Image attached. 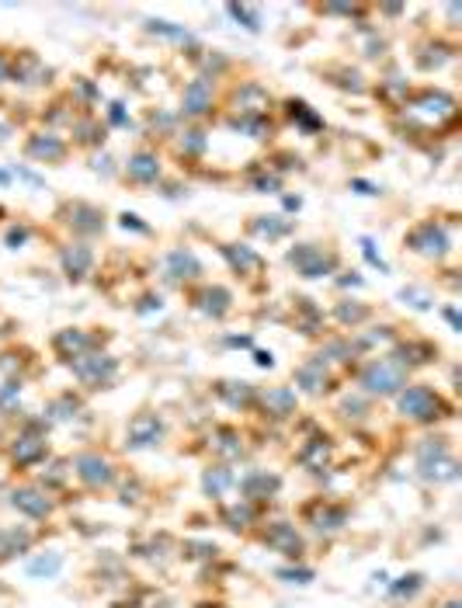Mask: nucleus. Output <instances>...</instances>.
Listing matches in <instances>:
<instances>
[{"label": "nucleus", "instance_id": "obj_1", "mask_svg": "<svg viewBox=\"0 0 462 608\" xmlns=\"http://www.w3.org/2000/svg\"><path fill=\"white\" fill-rule=\"evenodd\" d=\"M414 470L424 483L445 487V483L459 480V459L452 456L445 438H424V442L414 449Z\"/></svg>", "mask_w": 462, "mask_h": 608}, {"label": "nucleus", "instance_id": "obj_2", "mask_svg": "<svg viewBox=\"0 0 462 608\" xmlns=\"http://www.w3.org/2000/svg\"><path fill=\"white\" fill-rule=\"evenodd\" d=\"M396 410L410 424H435L452 414V407L442 400V393H435L431 386H403L396 393Z\"/></svg>", "mask_w": 462, "mask_h": 608}, {"label": "nucleus", "instance_id": "obj_3", "mask_svg": "<svg viewBox=\"0 0 462 608\" xmlns=\"http://www.w3.org/2000/svg\"><path fill=\"white\" fill-rule=\"evenodd\" d=\"M46 459H49V438L42 421L25 424V428L7 442V463H11L14 470H32V466H42Z\"/></svg>", "mask_w": 462, "mask_h": 608}, {"label": "nucleus", "instance_id": "obj_4", "mask_svg": "<svg viewBox=\"0 0 462 608\" xmlns=\"http://www.w3.org/2000/svg\"><path fill=\"white\" fill-rule=\"evenodd\" d=\"M70 470H73V476H77L80 487L91 490V494H105V490H112L115 480H119L115 463L108 456H101L98 449L77 452V456L70 459Z\"/></svg>", "mask_w": 462, "mask_h": 608}, {"label": "nucleus", "instance_id": "obj_5", "mask_svg": "<svg viewBox=\"0 0 462 608\" xmlns=\"http://www.w3.org/2000/svg\"><path fill=\"white\" fill-rule=\"evenodd\" d=\"M299 518H303V525H310V532H317V536H337V532H344V525H348L351 511L348 504L334 501V497H313V501H306L303 508H299Z\"/></svg>", "mask_w": 462, "mask_h": 608}, {"label": "nucleus", "instance_id": "obj_6", "mask_svg": "<svg viewBox=\"0 0 462 608\" xmlns=\"http://www.w3.org/2000/svg\"><path fill=\"white\" fill-rule=\"evenodd\" d=\"M358 386H365L372 397H396L407 386V369L396 358H372L358 376Z\"/></svg>", "mask_w": 462, "mask_h": 608}, {"label": "nucleus", "instance_id": "obj_7", "mask_svg": "<svg viewBox=\"0 0 462 608\" xmlns=\"http://www.w3.org/2000/svg\"><path fill=\"white\" fill-rule=\"evenodd\" d=\"M7 504L28 522H49L56 515V497L39 483H14L7 490Z\"/></svg>", "mask_w": 462, "mask_h": 608}, {"label": "nucleus", "instance_id": "obj_8", "mask_svg": "<svg viewBox=\"0 0 462 608\" xmlns=\"http://www.w3.org/2000/svg\"><path fill=\"white\" fill-rule=\"evenodd\" d=\"M258 539H261L264 549H271V553L285 556V560H292V563H303V556H306V536L299 532L296 522L275 518V522L261 525Z\"/></svg>", "mask_w": 462, "mask_h": 608}, {"label": "nucleus", "instance_id": "obj_9", "mask_svg": "<svg viewBox=\"0 0 462 608\" xmlns=\"http://www.w3.org/2000/svg\"><path fill=\"white\" fill-rule=\"evenodd\" d=\"M456 115V98L445 91H421L407 101V119L410 122H421L428 129H438Z\"/></svg>", "mask_w": 462, "mask_h": 608}, {"label": "nucleus", "instance_id": "obj_10", "mask_svg": "<svg viewBox=\"0 0 462 608\" xmlns=\"http://www.w3.org/2000/svg\"><path fill=\"white\" fill-rule=\"evenodd\" d=\"M167 435V424L157 410H139V414L129 417L126 424V445L132 452H143V449H157Z\"/></svg>", "mask_w": 462, "mask_h": 608}, {"label": "nucleus", "instance_id": "obj_11", "mask_svg": "<svg viewBox=\"0 0 462 608\" xmlns=\"http://www.w3.org/2000/svg\"><path fill=\"white\" fill-rule=\"evenodd\" d=\"M70 369L73 376L84 386H91V390H105V386H112V379L119 376V362H115L112 355H98V351H87V355L73 358Z\"/></svg>", "mask_w": 462, "mask_h": 608}, {"label": "nucleus", "instance_id": "obj_12", "mask_svg": "<svg viewBox=\"0 0 462 608\" xmlns=\"http://www.w3.org/2000/svg\"><path fill=\"white\" fill-rule=\"evenodd\" d=\"M289 265L296 268V275H303V278H324L334 271L337 258L330 251H324L320 244H296L289 251Z\"/></svg>", "mask_w": 462, "mask_h": 608}, {"label": "nucleus", "instance_id": "obj_13", "mask_svg": "<svg viewBox=\"0 0 462 608\" xmlns=\"http://www.w3.org/2000/svg\"><path fill=\"white\" fill-rule=\"evenodd\" d=\"M237 490H240V501L268 504L271 497H278V490H282V476L271 470H251L237 480Z\"/></svg>", "mask_w": 462, "mask_h": 608}, {"label": "nucleus", "instance_id": "obj_14", "mask_svg": "<svg viewBox=\"0 0 462 608\" xmlns=\"http://www.w3.org/2000/svg\"><path fill=\"white\" fill-rule=\"evenodd\" d=\"M407 247L421 258H442L449 251V233L438 223H421L407 233Z\"/></svg>", "mask_w": 462, "mask_h": 608}, {"label": "nucleus", "instance_id": "obj_15", "mask_svg": "<svg viewBox=\"0 0 462 608\" xmlns=\"http://www.w3.org/2000/svg\"><path fill=\"white\" fill-rule=\"evenodd\" d=\"M216 518L223 529L237 532V536H247V532L258 525V504H247V501H219Z\"/></svg>", "mask_w": 462, "mask_h": 608}, {"label": "nucleus", "instance_id": "obj_16", "mask_svg": "<svg viewBox=\"0 0 462 608\" xmlns=\"http://www.w3.org/2000/svg\"><path fill=\"white\" fill-rule=\"evenodd\" d=\"M296 463L303 466L306 473H324V470H330V463H334V442H330L327 435L306 438V442L296 449Z\"/></svg>", "mask_w": 462, "mask_h": 608}, {"label": "nucleus", "instance_id": "obj_17", "mask_svg": "<svg viewBox=\"0 0 462 608\" xmlns=\"http://www.w3.org/2000/svg\"><path fill=\"white\" fill-rule=\"evenodd\" d=\"M209 452L216 456V463H237V459H244V452H247L244 435H240L233 424H219V428H212V435H209Z\"/></svg>", "mask_w": 462, "mask_h": 608}, {"label": "nucleus", "instance_id": "obj_18", "mask_svg": "<svg viewBox=\"0 0 462 608\" xmlns=\"http://www.w3.org/2000/svg\"><path fill=\"white\" fill-rule=\"evenodd\" d=\"M258 407L271 417V421H289L299 407V397L292 386H268L264 393H258Z\"/></svg>", "mask_w": 462, "mask_h": 608}, {"label": "nucleus", "instance_id": "obj_19", "mask_svg": "<svg viewBox=\"0 0 462 608\" xmlns=\"http://www.w3.org/2000/svg\"><path fill=\"white\" fill-rule=\"evenodd\" d=\"M32 546H35V532L28 529V525H11V529L0 525V567L18 560V556L32 553Z\"/></svg>", "mask_w": 462, "mask_h": 608}, {"label": "nucleus", "instance_id": "obj_20", "mask_svg": "<svg viewBox=\"0 0 462 608\" xmlns=\"http://www.w3.org/2000/svg\"><path fill=\"white\" fill-rule=\"evenodd\" d=\"M230 490H237V473H233L230 463H212L202 470V494L212 497V501H223Z\"/></svg>", "mask_w": 462, "mask_h": 608}, {"label": "nucleus", "instance_id": "obj_21", "mask_svg": "<svg viewBox=\"0 0 462 608\" xmlns=\"http://www.w3.org/2000/svg\"><path fill=\"white\" fill-rule=\"evenodd\" d=\"M216 397L233 410H251L258 407V390L251 383H240V379H219Z\"/></svg>", "mask_w": 462, "mask_h": 608}, {"label": "nucleus", "instance_id": "obj_22", "mask_svg": "<svg viewBox=\"0 0 462 608\" xmlns=\"http://www.w3.org/2000/svg\"><path fill=\"white\" fill-rule=\"evenodd\" d=\"M209 108H212V80L195 77L192 84L185 87V94H181V112H185L188 119H198V115H205Z\"/></svg>", "mask_w": 462, "mask_h": 608}, {"label": "nucleus", "instance_id": "obj_23", "mask_svg": "<svg viewBox=\"0 0 462 608\" xmlns=\"http://www.w3.org/2000/svg\"><path fill=\"white\" fill-rule=\"evenodd\" d=\"M296 386H303L306 393L320 397V393L330 390V372H327V362L324 358H310L296 369Z\"/></svg>", "mask_w": 462, "mask_h": 608}, {"label": "nucleus", "instance_id": "obj_24", "mask_svg": "<svg viewBox=\"0 0 462 608\" xmlns=\"http://www.w3.org/2000/svg\"><path fill=\"white\" fill-rule=\"evenodd\" d=\"M25 153L32 160H39V164H60V160L66 157V143L53 133H39V136L28 139Z\"/></svg>", "mask_w": 462, "mask_h": 608}, {"label": "nucleus", "instance_id": "obj_25", "mask_svg": "<svg viewBox=\"0 0 462 608\" xmlns=\"http://www.w3.org/2000/svg\"><path fill=\"white\" fill-rule=\"evenodd\" d=\"M268 105H271V98H268V91H264L261 84H244L237 91V112L244 115V122L247 119H261V115L268 112Z\"/></svg>", "mask_w": 462, "mask_h": 608}, {"label": "nucleus", "instance_id": "obj_26", "mask_svg": "<svg viewBox=\"0 0 462 608\" xmlns=\"http://www.w3.org/2000/svg\"><path fill=\"white\" fill-rule=\"evenodd\" d=\"M80 410H84V404H80V397H73V393H60V397L49 400L46 414H42V424H70L80 417Z\"/></svg>", "mask_w": 462, "mask_h": 608}, {"label": "nucleus", "instance_id": "obj_27", "mask_svg": "<svg viewBox=\"0 0 462 608\" xmlns=\"http://www.w3.org/2000/svg\"><path fill=\"white\" fill-rule=\"evenodd\" d=\"M230 303H233V296L223 289V285H205V289L195 296V306L212 320L226 317V313H230Z\"/></svg>", "mask_w": 462, "mask_h": 608}, {"label": "nucleus", "instance_id": "obj_28", "mask_svg": "<svg viewBox=\"0 0 462 608\" xmlns=\"http://www.w3.org/2000/svg\"><path fill=\"white\" fill-rule=\"evenodd\" d=\"M223 258L230 261L233 271H240V275H258L264 268L261 254L254 251V247H244V244H223Z\"/></svg>", "mask_w": 462, "mask_h": 608}, {"label": "nucleus", "instance_id": "obj_29", "mask_svg": "<svg viewBox=\"0 0 462 608\" xmlns=\"http://www.w3.org/2000/svg\"><path fill=\"white\" fill-rule=\"evenodd\" d=\"M126 174H129V181H136V185H153V181L160 178V160L153 157L150 150H139L129 157Z\"/></svg>", "mask_w": 462, "mask_h": 608}, {"label": "nucleus", "instance_id": "obj_30", "mask_svg": "<svg viewBox=\"0 0 462 608\" xmlns=\"http://www.w3.org/2000/svg\"><path fill=\"white\" fill-rule=\"evenodd\" d=\"M60 261H63L66 278H73V282H80V278H84L87 271H91V265H94V254H91V247H84V244H70V247H63Z\"/></svg>", "mask_w": 462, "mask_h": 608}, {"label": "nucleus", "instance_id": "obj_31", "mask_svg": "<svg viewBox=\"0 0 462 608\" xmlns=\"http://www.w3.org/2000/svg\"><path fill=\"white\" fill-rule=\"evenodd\" d=\"M53 348L60 351V355L66 358V362H73V358H80V355H87V351L94 348V338L91 334H84V331H60L53 338Z\"/></svg>", "mask_w": 462, "mask_h": 608}, {"label": "nucleus", "instance_id": "obj_32", "mask_svg": "<svg viewBox=\"0 0 462 608\" xmlns=\"http://www.w3.org/2000/svg\"><path fill=\"white\" fill-rule=\"evenodd\" d=\"M167 275L178 278V282H188V278H198L202 275V265L192 251H171L167 254Z\"/></svg>", "mask_w": 462, "mask_h": 608}, {"label": "nucleus", "instance_id": "obj_33", "mask_svg": "<svg viewBox=\"0 0 462 608\" xmlns=\"http://www.w3.org/2000/svg\"><path fill=\"white\" fill-rule=\"evenodd\" d=\"M70 226L73 230H80V233H98L101 226H105V216H101L94 205H87V202H73L70 205Z\"/></svg>", "mask_w": 462, "mask_h": 608}, {"label": "nucleus", "instance_id": "obj_34", "mask_svg": "<svg viewBox=\"0 0 462 608\" xmlns=\"http://www.w3.org/2000/svg\"><path fill=\"white\" fill-rule=\"evenodd\" d=\"M63 570V553H56V549H49V553H39L28 560V577H35V581H53L56 574Z\"/></svg>", "mask_w": 462, "mask_h": 608}, {"label": "nucleus", "instance_id": "obj_35", "mask_svg": "<svg viewBox=\"0 0 462 608\" xmlns=\"http://www.w3.org/2000/svg\"><path fill=\"white\" fill-rule=\"evenodd\" d=\"M70 476H73L70 459H53V463H49L46 470H42L39 487H46L49 494H56V490H63V487H66V480H70Z\"/></svg>", "mask_w": 462, "mask_h": 608}, {"label": "nucleus", "instance_id": "obj_36", "mask_svg": "<svg viewBox=\"0 0 462 608\" xmlns=\"http://www.w3.org/2000/svg\"><path fill=\"white\" fill-rule=\"evenodd\" d=\"M289 230H292V223H289V219H282V216H258L251 223L254 237H264V240H278V237H285Z\"/></svg>", "mask_w": 462, "mask_h": 608}, {"label": "nucleus", "instance_id": "obj_37", "mask_svg": "<svg viewBox=\"0 0 462 608\" xmlns=\"http://www.w3.org/2000/svg\"><path fill=\"white\" fill-rule=\"evenodd\" d=\"M424 574H403L400 581L390 584V598L393 602H410V598H417V591H424Z\"/></svg>", "mask_w": 462, "mask_h": 608}, {"label": "nucleus", "instance_id": "obj_38", "mask_svg": "<svg viewBox=\"0 0 462 608\" xmlns=\"http://www.w3.org/2000/svg\"><path fill=\"white\" fill-rule=\"evenodd\" d=\"M431 358H435V348L424 341H410L403 344V358H396V362L403 365V369H410V365H428Z\"/></svg>", "mask_w": 462, "mask_h": 608}, {"label": "nucleus", "instance_id": "obj_39", "mask_svg": "<svg viewBox=\"0 0 462 608\" xmlns=\"http://www.w3.org/2000/svg\"><path fill=\"white\" fill-rule=\"evenodd\" d=\"M181 556H185V560H198V563H212V560H219V546L216 542L188 539V542H181Z\"/></svg>", "mask_w": 462, "mask_h": 608}, {"label": "nucleus", "instance_id": "obj_40", "mask_svg": "<svg viewBox=\"0 0 462 608\" xmlns=\"http://www.w3.org/2000/svg\"><path fill=\"white\" fill-rule=\"evenodd\" d=\"M337 320H341V324L358 327V324H362V320H369V306L355 303V299H344V303L337 306Z\"/></svg>", "mask_w": 462, "mask_h": 608}, {"label": "nucleus", "instance_id": "obj_41", "mask_svg": "<svg viewBox=\"0 0 462 608\" xmlns=\"http://www.w3.org/2000/svg\"><path fill=\"white\" fill-rule=\"evenodd\" d=\"M150 32L153 35H164V39H178V42H188L192 35L185 32V28H174L171 21H150Z\"/></svg>", "mask_w": 462, "mask_h": 608}, {"label": "nucleus", "instance_id": "obj_42", "mask_svg": "<svg viewBox=\"0 0 462 608\" xmlns=\"http://www.w3.org/2000/svg\"><path fill=\"white\" fill-rule=\"evenodd\" d=\"M278 577H282L285 584H310L317 574H313L310 567H282L278 570Z\"/></svg>", "mask_w": 462, "mask_h": 608}, {"label": "nucleus", "instance_id": "obj_43", "mask_svg": "<svg viewBox=\"0 0 462 608\" xmlns=\"http://www.w3.org/2000/svg\"><path fill=\"white\" fill-rule=\"evenodd\" d=\"M400 299H407L414 310H431V296L421 289H414V285H407V289H400Z\"/></svg>", "mask_w": 462, "mask_h": 608}, {"label": "nucleus", "instance_id": "obj_44", "mask_svg": "<svg viewBox=\"0 0 462 608\" xmlns=\"http://www.w3.org/2000/svg\"><path fill=\"white\" fill-rule=\"evenodd\" d=\"M230 14H233V18H237V21H247L244 28H251V32H258V28H261V14L254 11V7H240V4H233V7H230Z\"/></svg>", "mask_w": 462, "mask_h": 608}, {"label": "nucleus", "instance_id": "obj_45", "mask_svg": "<svg viewBox=\"0 0 462 608\" xmlns=\"http://www.w3.org/2000/svg\"><path fill=\"white\" fill-rule=\"evenodd\" d=\"M289 108H292V119H299V122H303L306 129H317V126H320V119H317V115L310 112V108L303 105V101H292Z\"/></svg>", "mask_w": 462, "mask_h": 608}, {"label": "nucleus", "instance_id": "obj_46", "mask_svg": "<svg viewBox=\"0 0 462 608\" xmlns=\"http://www.w3.org/2000/svg\"><path fill=\"white\" fill-rule=\"evenodd\" d=\"M18 393H21V383H18V379H7V383L0 386V410H7L11 404H18Z\"/></svg>", "mask_w": 462, "mask_h": 608}, {"label": "nucleus", "instance_id": "obj_47", "mask_svg": "<svg viewBox=\"0 0 462 608\" xmlns=\"http://www.w3.org/2000/svg\"><path fill=\"white\" fill-rule=\"evenodd\" d=\"M362 251H365V258H369V261H372V265H376L379 271H390V265H386V261H383V258H379L376 244H372V240H369V237H365V240H362Z\"/></svg>", "mask_w": 462, "mask_h": 608}, {"label": "nucleus", "instance_id": "obj_48", "mask_svg": "<svg viewBox=\"0 0 462 608\" xmlns=\"http://www.w3.org/2000/svg\"><path fill=\"white\" fill-rule=\"evenodd\" d=\"M188 139H181V150H192V153H198L205 146V139H202V133H185Z\"/></svg>", "mask_w": 462, "mask_h": 608}, {"label": "nucleus", "instance_id": "obj_49", "mask_svg": "<svg viewBox=\"0 0 462 608\" xmlns=\"http://www.w3.org/2000/svg\"><path fill=\"white\" fill-rule=\"evenodd\" d=\"M25 240H28V230H25V226H14V230L7 233V247H21Z\"/></svg>", "mask_w": 462, "mask_h": 608}, {"label": "nucleus", "instance_id": "obj_50", "mask_svg": "<svg viewBox=\"0 0 462 608\" xmlns=\"http://www.w3.org/2000/svg\"><path fill=\"white\" fill-rule=\"evenodd\" d=\"M122 226H126V230H146V226L139 223V216H129V212L122 216Z\"/></svg>", "mask_w": 462, "mask_h": 608}, {"label": "nucleus", "instance_id": "obj_51", "mask_svg": "<svg viewBox=\"0 0 462 608\" xmlns=\"http://www.w3.org/2000/svg\"><path fill=\"white\" fill-rule=\"evenodd\" d=\"M254 362H258L261 369H271V365H275V358H271V351H258V358H254Z\"/></svg>", "mask_w": 462, "mask_h": 608}, {"label": "nucleus", "instance_id": "obj_52", "mask_svg": "<svg viewBox=\"0 0 462 608\" xmlns=\"http://www.w3.org/2000/svg\"><path fill=\"white\" fill-rule=\"evenodd\" d=\"M438 608H462V602H459V595H449L445 602H438Z\"/></svg>", "mask_w": 462, "mask_h": 608}, {"label": "nucleus", "instance_id": "obj_53", "mask_svg": "<svg viewBox=\"0 0 462 608\" xmlns=\"http://www.w3.org/2000/svg\"><path fill=\"white\" fill-rule=\"evenodd\" d=\"M445 320H449V324H452V327H456V331H459V317H456V310H445Z\"/></svg>", "mask_w": 462, "mask_h": 608}, {"label": "nucleus", "instance_id": "obj_54", "mask_svg": "<svg viewBox=\"0 0 462 608\" xmlns=\"http://www.w3.org/2000/svg\"><path fill=\"white\" fill-rule=\"evenodd\" d=\"M195 608H226L223 602H212V598H209V602H198Z\"/></svg>", "mask_w": 462, "mask_h": 608}, {"label": "nucleus", "instance_id": "obj_55", "mask_svg": "<svg viewBox=\"0 0 462 608\" xmlns=\"http://www.w3.org/2000/svg\"><path fill=\"white\" fill-rule=\"evenodd\" d=\"M0 80H7V63H4V56H0Z\"/></svg>", "mask_w": 462, "mask_h": 608}, {"label": "nucleus", "instance_id": "obj_56", "mask_svg": "<svg viewBox=\"0 0 462 608\" xmlns=\"http://www.w3.org/2000/svg\"><path fill=\"white\" fill-rule=\"evenodd\" d=\"M0 216H4V205H0Z\"/></svg>", "mask_w": 462, "mask_h": 608}, {"label": "nucleus", "instance_id": "obj_57", "mask_svg": "<svg viewBox=\"0 0 462 608\" xmlns=\"http://www.w3.org/2000/svg\"><path fill=\"white\" fill-rule=\"evenodd\" d=\"M0 494H7V490H4V487H0Z\"/></svg>", "mask_w": 462, "mask_h": 608}]
</instances>
